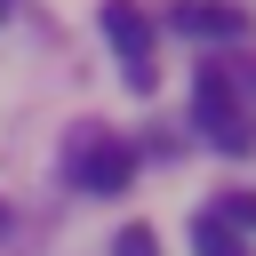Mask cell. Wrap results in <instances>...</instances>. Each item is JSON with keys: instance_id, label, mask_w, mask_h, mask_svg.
<instances>
[{"instance_id": "cell-1", "label": "cell", "mask_w": 256, "mask_h": 256, "mask_svg": "<svg viewBox=\"0 0 256 256\" xmlns=\"http://www.w3.org/2000/svg\"><path fill=\"white\" fill-rule=\"evenodd\" d=\"M104 40H112L128 88L144 96V88H152V16H144L136 0H104Z\"/></svg>"}, {"instance_id": "cell-7", "label": "cell", "mask_w": 256, "mask_h": 256, "mask_svg": "<svg viewBox=\"0 0 256 256\" xmlns=\"http://www.w3.org/2000/svg\"><path fill=\"white\" fill-rule=\"evenodd\" d=\"M112 256H160V240H152V232H144V224H128V232H120V248H112Z\"/></svg>"}, {"instance_id": "cell-2", "label": "cell", "mask_w": 256, "mask_h": 256, "mask_svg": "<svg viewBox=\"0 0 256 256\" xmlns=\"http://www.w3.org/2000/svg\"><path fill=\"white\" fill-rule=\"evenodd\" d=\"M184 40H248V8L240 0H176V16H168Z\"/></svg>"}, {"instance_id": "cell-5", "label": "cell", "mask_w": 256, "mask_h": 256, "mask_svg": "<svg viewBox=\"0 0 256 256\" xmlns=\"http://www.w3.org/2000/svg\"><path fill=\"white\" fill-rule=\"evenodd\" d=\"M216 224H224L232 240H240V232H256V192H224V200H216Z\"/></svg>"}, {"instance_id": "cell-6", "label": "cell", "mask_w": 256, "mask_h": 256, "mask_svg": "<svg viewBox=\"0 0 256 256\" xmlns=\"http://www.w3.org/2000/svg\"><path fill=\"white\" fill-rule=\"evenodd\" d=\"M192 248H200V256H248V248H240L216 216H200V224H192Z\"/></svg>"}, {"instance_id": "cell-3", "label": "cell", "mask_w": 256, "mask_h": 256, "mask_svg": "<svg viewBox=\"0 0 256 256\" xmlns=\"http://www.w3.org/2000/svg\"><path fill=\"white\" fill-rule=\"evenodd\" d=\"M200 120H208V136L224 144V152H248V120H240V96H232V80L224 72H200Z\"/></svg>"}, {"instance_id": "cell-8", "label": "cell", "mask_w": 256, "mask_h": 256, "mask_svg": "<svg viewBox=\"0 0 256 256\" xmlns=\"http://www.w3.org/2000/svg\"><path fill=\"white\" fill-rule=\"evenodd\" d=\"M0 240H8V208H0Z\"/></svg>"}, {"instance_id": "cell-4", "label": "cell", "mask_w": 256, "mask_h": 256, "mask_svg": "<svg viewBox=\"0 0 256 256\" xmlns=\"http://www.w3.org/2000/svg\"><path fill=\"white\" fill-rule=\"evenodd\" d=\"M128 176H136V152H128L120 136H88V144H80V184H88L96 200L128 192Z\"/></svg>"}]
</instances>
